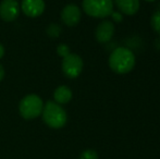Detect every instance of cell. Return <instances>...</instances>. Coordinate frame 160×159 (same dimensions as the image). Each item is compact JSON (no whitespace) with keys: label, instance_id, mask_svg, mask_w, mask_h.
Listing matches in <instances>:
<instances>
[{"label":"cell","instance_id":"obj_12","mask_svg":"<svg viewBox=\"0 0 160 159\" xmlns=\"http://www.w3.org/2000/svg\"><path fill=\"white\" fill-rule=\"evenodd\" d=\"M61 26L57 23H51L48 25L47 27V34H48L49 37L51 38H57V37L60 36L61 34Z\"/></svg>","mask_w":160,"mask_h":159},{"label":"cell","instance_id":"obj_19","mask_svg":"<svg viewBox=\"0 0 160 159\" xmlns=\"http://www.w3.org/2000/svg\"><path fill=\"white\" fill-rule=\"evenodd\" d=\"M145 1H148V2H154V1H156V0H145Z\"/></svg>","mask_w":160,"mask_h":159},{"label":"cell","instance_id":"obj_14","mask_svg":"<svg viewBox=\"0 0 160 159\" xmlns=\"http://www.w3.org/2000/svg\"><path fill=\"white\" fill-rule=\"evenodd\" d=\"M80 159H98V154L94 149H86L81 154Z\"/></svg>","mask_w":160,"mask_h":159},{"label":"cell","instance_id":"obj_9","mask_svg":"<svg viewBox=\"0 0 160 159\" xmlns=\"http://www.w3.org/2000/svg\"><path fill=\"white\" fill-rule=\"evenodd\" d=\"M114 34V25L110 21H102L98 24L95 32V36L98 42L106 44L110 42Z\"/></svg>","mask_w":160,"mask_h":159},{"label":"cell","instance_id":"obj_7","mask_svg":"<svg viewBox=\"0 0 160 159\" xmlns=\"http://www.w3.org/2000/svg\"><path fill=\"white\" fill-rule=\"evenodd\" d=\"M82 13L76 4H67L61 11V20L68 26H75L81 21Z\"/></svg>","mask_w":160,"mask_h":159},{"label":"cell","instance_id":"obj_3","mask_svg":"<svg viewBox=\"0 0 160 159\" xmlns=\"http://www.w3.org/2000/svg\"><path fill=\"white\" fill-rule=\"evenodd\" d=\"M44 102L42 99L36 94L26 95L19 104L20 115L25 120H32L39 117L42 112Z\"/></svg>","mask_w":160,"mask_h":159},{"label":"cell","instance_id":"obj_6","mask_svg":"<svg viewBox=\"0 0 160 159\" xmlns=\"http://www.w3.org/2000/svg\"><path fill=\"white\" fill-rule=\"evenodd\" d=\"M20 13V6L17 0H2L0 3V17L7 22L14 21Z\"/></svg>","mask_w":160,"mask_h":159},{"label":"cell","instance_id":"obj_1","mask_svg":"<svg viewBox=\"0 0 160 159\" xmlns=\"http://www.w3.org/2000/svg\"><path fill=\"white\" fill-rule=\"evenodd\" d=\"M135 56L130 49L125 47H118L109 56V67L117 74H127L135 67Z\"/></svg>","mask_w":160,"mask_h":159},{"label":"cell","instance_id":"obj_16","mask_svg":"<svg viewBox=\"0 0 160 159\" xmlns=\"http://www.w3.org/2000/svg\"><path fill=\"white\" fill-rule=\"evenodd\" d=\"M111 15H112V19H113V21H116V22H122L123 17H122V14H121V13H119V12H112Z\"/></svg>","mask_w":160,"mask_h":159},{"label":"cell","instance_id":"obj_17","mask_svg":"<svg viewBox=\"0 0 160 159\" xmlns=\"http://www.w3.org/2000/svg\"><path fill=\"white\" fill-rule=\"evenodd\" d=\"M4 77V70H3V67L0 64V81H2Z\"/></svg>","mask_w":160,"mask_h":159},{"label":"cell","instance_id":"obj_8","mask_svg":"<svg viewBox=\"0 0 160 159\" xmlns=\"http://www.w3.org/2000/svg\"><path fill=\"white\" fill-rule=\"evenodd\" d=\"M21 9L30 17H37L45 11L44 0H22Z\"/></svg>","mask_w":160,"mask_h":159},{"label":"cell","instance_id":"obj_10","mask_svg":"<svg viewBox=\"0 0 160 159\" xmlns=\"http://www.w3.org/2000/svg\"><path fill=\"white\" fill-rule=\"evenodd\" d=\"M118 9L127 15H134L139 10V0H114Z\"/></svg>","mask_w":160,"mask_h":159},{"label":"cell","instance_id":"obj_4","mask_svg":"<svg viewBox=\"0 0 160 159\" xmlns=\"http://www.w3.org/2000/svg\"><path fill=\"white\" fill-rule=\"evenodd\" d=\"M82 7L89 17L103 19L113 12V0H83Z\"/></svg>","mask_w":160,"mask_h":159},{"label":"cell","instance_id":"obj_18","mask_svg":"<svg viewBox=\"0 0 160 159\" xmlns=\"http://www.w3.org/2000/svg\"><path fill=\"white\" fill-rule=\"evenodd\" d=\"M3 55H4V48H3V46L0 44V59L3 57Z\"/></svg>","mask_w":160,"mask_h":159},{"label":"cell","instance_id":"obj_13","mask_svg":"<svg viewBox=\"0 0 160 159\" xmlns=\"http://www.w3.org/2000/svg\"><path fill=\"white\" fill-rule=\"evenodd\" d=\"M150 24H152V27L154 28L155 32H157L160 35V11L152 14Z\"/></svg>","mask_w":160,"mask_h":159},{"label":"cell","instance_id":"obj_2","mask_svg":"<svg viewBox=\"0 0 160 159\" xmlns=\"http://www.w3.org/2000/svg\"><path fill=\"white\" fill-rule=\"evenodd\" d=\"M42 120L51 129H61L68 121L67 112L61 105L49 100L42 108Z\"/></svg>","mask_w":160,"mask_h":159},{"label":"cell","instance_id":"obj_15","mask_svg":"<svg viewBox=\"0 0 160 159\" xmlns=\"http://www.w3.org/2000/svg\"><path fill=\"white\" fill-rule=\"evenodd\" d=\"M57 53L60 56V57L65 58L67 56H69L71 52H70V48H69V46H68V45L60 44L59 46L57 47Z\"/></svg>","mask_w":160,"mask_h":159},{"label":"cell","instance_id":"obj_5","mask_svg":"<svg viewBox=\"0 0 160 159\" xmlns=\"http://www.w3.org/2000/svg\"><path fill=\"white\" fill-rule=\"evenodd\" d=\"M83 60L78 55L70 53L62 60V72L69 79H75L83 71Z\"/></svg>","mask_w":160,"mask_h":159},{"label":"cell","instance_id":"obj_11","mask_svg":"<svg viewBox=\"0 0 160 159\" xmlns=\"http://www.w3.org/2000/svg\"><path fill=\"white\" fill-rule=\"evenodd\" d=\"M53 99H55V102L59 105L68 104L72 99V91L65 85L58 86L53 93Z\"/></svg>","mask_w":160,"mask_h":159}]
</instances>
